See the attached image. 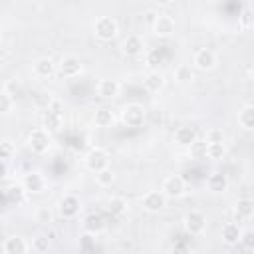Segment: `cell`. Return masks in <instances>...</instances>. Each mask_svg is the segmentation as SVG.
I'll use <instances>...</instances> for the list:
<instances>
[{
  "label": "cell",
  "instance_id": "cell-4",
  "mask_svg": "<svg viewBox=\"0 0 254 254\" xmlns=\"http://www.w3.org/2000/svg\"><path fill=\"white\" fill-rule=\"evenodd\" d=\"M147 119V109L141 103H127L121 109V121L127 127H143Z\"/></svg>",
  "mask_w": 254,
  "mask_h": 254
},
{
  "label": "cell",
  "instance_id": "cell-7",
  "mask_svg": "<svg viewBox=\"0 0 254 254\" xmlns=\"http://www.w3.org/2000/svg\"><path fill=\"white\" fill-rule=\"evenodd\" d=\"M81 198L77 196V194H71V192H67V194H64L60 200H58V210H60V214L64 216V218H67V220H71V218H75L79 212H81Z\"/></svg>",
  "mask_w": 254,
  "mask_h": 254
},
{
  "label": "cell",
  "instance_id": "cell-20",
  "mask_svg": "<svg viewBox=\"0 0 254 254\" xmlns=\"http://www.w3.org/2000/svg\"><path fill=\"white\" fill-rule=\"evenodd\" d=\"M143 85L149 93H159L165 85H167V79H165V73L159 71V69H151L145 77H143Z\"/></svg>",
  "mask_w": 254,
  "mask_h": 254
},
{
  "label": "cell",
  "instance_id": "cell-37",
  "mask_svg": "<svg viewBox=\"0 0 254 254\" xmlns=\"http://www.w3.org/2000/svg\"><path fill=\"white\" fill-rule=\"evenodd\" d=\"M204 141H206V143L224 141V131H222L220 127H210V129H206V133H204Z\"/></svg>",
  "mask_w": 254,
  "mask_h": 254
},
{
  "label": "cell",
  "instance_id": "cell-40",
  "mask_svg": "<svg viewBox=\"0 0 254 254\" xmlns=\"http://www.w3.org/2000/svg\"><path fill=\"white\" fill-rule=\"evenodd\" d=\"M157 16H159V12H155V10H147V12L143 14V20H145V24L151 28V26H153V22L157 20Z\"/></svg>",
  "mask_w": 254,
  "mask_h": 254
},
{
  "label": "cell",
  "instance_id": "cell-22",
  "mask_svg": "<svg viewBox=\"0 0 254 254\" xmlns=\"http://www.w3.org/2000/svg\"><path fill=\"white\" fill-rule=\"evenodd\" d=\"M194 139H196V131H194L190 125H181V127L175 129L173 141H175L179 147H189Z\"/></svg>",
  "mask_w": 254,
  "mask_h": 254
},
{
  "label": "cell",
  "instance_id": "cell-17",
  "mask_svg": "<svg viewBox=\"0 0 254 254\" xmlns=\"http://www.w3.org/2000/svg\"><path fill=\"white\" fill-rule=\"evenodd\" d=\"M234 218H236V222L240 220V222H246V220H250L252 216H254V200L250 198V196H242V198H238L236 202H234Z\"/></svg>",
  "mask_w": 254,
  "mask_h": 254
},
{
  "label": "cell",
  "instance_id": "cell-6",
  "mask_svg": "<svg viewBox=\"0 0 254 254\" xmlns=\"http://www.w3.org/2000/svg\"><path fill=\"white\" fill-rule=\"evenodd\" d=\"M161 190L167 198H181L187 192V181L181 175H167L161 183Z\"/></svg>",
  "mask_w": 254,
  "mask_h": 254
},
{
  "label": "cell",
  "instance_id": "cell-10",
  "mask_svg": "<svg viewBox=\"0 0 254 254\" xmlns=\"http://www.w3.org/2000/svg\"><path fill=\"white\" fill-rule=\"evenodd\" d=\"M183 226L190 236H198L206 228V216L200 210H189L183 218Z\"/></svg>",
  "mask_w": 254,
  "mask_h": 254
},
{
  "label": "cell",
  "instance_id": "cell-1",
  "mask_svg": "<svg viewBox=\"0 0 254 254\" xmlns=\"http://www.w3.org/2000/svg\"><path fill=\"white\" fill-rule=\"evenodd\" d=\"M93 34L99 42H111L117 38L119 34V26H117V20L111 18V16H99L95 22H93Z\"/></svg>",
  "mask_w": 254,
  "mask_h": 254
},
{
  "label": "cell",
  "instance_id": "cell-3",
  "mask_svg": "<svg viewBox=\"0 0 254 254\" xmlns=\"http://www.w3.org/2000/svg\"><path fill=\"white\" fill-rule=\"evenodd\" d=\"M109 163H111V157H109V153H107L105 149H101V147H91V149L85 153V157H83V165H85V169L91 171V173H97V171L109 167Z\"/></svg>",
  "mask_w": 254,
  "mask_h": 254
},
{
  "label": "cell",
  "instance_id": "cell-27",
  "mask_svg": "<svg viewBox=\"0 0 254 254\" xmlns=\"http://www.w3.org/2000/svg\"><path fill=\"white\" fill-rule=\"evenodd\" d=\"M192 79H194V71H192V67L189 64H181V65L175 67V81L179 85H187Z\"/></svg>",
  "mask_w": 254,
  "mask_h": 254
},
{
  "label": "cell",
  "instance_id": "cell-41",
  "mask_svg": "<svg viewBox=\"0 0 254 254\" xmlns=\"http://www.w3.org/2000/svg\"><path fill=\"white\" fill-rule=\"evenodd\" d=\"M155 4H159V6H169V4H173V0H153Z\"/></svg>",
  "mask_w": 254,
  "mask_h": 254
},
{
  "label": "cell",
  "instance_id": "cell-13",
  "mask_svg": "<svg viewBox=\"0 0 254 254\" xmlns=\"http://www.w3.org/2000/svg\"><path fill=\"white\" fill-rule=\"evenodd\" d=\"M121 54L127 58H137V56L145 54V40L139 34H129L121 42Z\"/></svg>",
  "mask_w": 254,
  "mask_h": 254
},
{
  "label": "cell",
  "instance_id": "cell-38",
  "mask_svg": "<svg viewBox=\"0 0 254 254\" xmlns=\"http://www.w3.org/2000/svg\"><path fill=\"white\" fill-rule=\"evenodd\" d=\"M36 220L40 224H52L54 222V214H52V210L48 206H42V208L36 210Z\"/></svg>",
  "mask_w": 254,
  "mask_h": 254
},
{
  "label": "cell",
  "instance_id": "cell-34",
  "mask_svg": "<svg viewBox=\"0 0 254 254\" xmlns=\"http://www.w3.org/2000/svg\"><path fill=\"white\" fill-rule=\"evenodd\" d=\"M14 155H16V145L12 143V141H0V161H12L14 159Z\"/></svg>",
  "mask_w": 254,
  "mask_h": 254
},
{
  "label": "cell",
  "instance_id": "cell-39",
  "mask_svg": "<svg viewBox=\"0 0 254 254\" xmlns=\"http://www.w3.org/2000/svg\"><path fill=\"white\" fill-rule=\"evenodd\" d=\"M238 26L242 28V30H250L252 28V12L246 8L244 12H242V16L238 18Z\"/></svg>",
  "mask_w": 254,
  "mask_h": 254
},
{
  "label": "cell",
  "instance_id": "cell-24",
  "mask_svg": "<svg viewBox=\"0 0 254 254\" xmlns=\"http://www.w3.org/2000/svg\"><path fill=\"white\" fill-rule=\"evenodd\" d=\"M83 230L85 232H91V234H101L103 230H105V220H103V216L101 214H97V212H89L85 218H83Z\"/></svg>",
  "mask_w": 254,
  "mask_h": 254
},
{
  "label": "cell",
  "instance_id": "cell-35",
  "mask_svg": "<svg viewBox=\"0 0 254 254\" xmlns=\"http://www.w3.org/2000/svg\"><path fill=\"white\" fill-rule=\"evenodd\" d=\"M79 250H83V252H91V250H95V234H91V232H81V236H79Z\"/></svg>",
  "mask_w": 254,
  "mask_h": 254
},
{
  "label": "cell",
  "instance_id": "cell-14",
  "mask_svg": "<svg viewBox=\"0 0 254 254\" xmlns=\"http://www.w3.org/2000/svg\"><path fill=\"white\" fill-rule=\"evenodd\" d=\"M56 69H58V64H56L52 58H48V56L38 58V60L32 64V75L38 77V79H48V77H52V75L56 73Z\"/></svg>",
  "mask_w": 254,
  "mask_h": 254
},
{
  "label": "cell",
  "instance_id": "cell-33",
  "mask_svg": "<svg viewBox=\"0 0 254 254\" xmlns=\"http://www.w3.org/2000/svg\"><path fill=\"white\" fill-rule=\"evenodd\" d=\"M14 105H16V99L4 89H0V115H8L14 109Z\"/></svg>",
  "mask_w": 254,
  "mask_h": 254
},
{
  "label": "cell",
  "instance_id": "cell-25",
  "mask_svg": "<svg viewBox=\"0 0 254 254\" xmlns=\"http://www.w3.org/2000/svg\"><path fill=\"white\" fill-rule=\"evenodd\" d=\"M93 123H95L97 127H101V129L111 127V125L115 123V113H113V109H111V107H99V109H95V113H93Z\"/></svg>",
  "mask_w": 254,
  "mask_h": 254
},
{
  "label": "cell",
  "instance_id": "cell-26",
  "mask_svg": "<svg viewBox=\"0 0 254 254\" xmlns=\"http://www.w3.org/2000/svg\"><path fill=\"white\" fill-rule=\"evenodd\" d=\"M129 210V200L125 196H111L107 200V212L111 216H123Z\"/></svg>",
  "mask_w": 254,
  "mask_h": 254
},
{
  "label": "cell",
  "instance_id": "cell-42",
  "mask_svg": "<svg viewBox=\"0 0 254 254\" xmlns=\"http://www.w3.org/2000/svg\"><path fill=\"white\" fill-rule=\"evenodd\" d=\"M206 2H210V4H214V2H218V0H206Z\"/></svg>",
  "mask_w": 254,
  "mask_h": 254
},
{
  "label": "cell",
  "instance_id": "cell-36",
  "mask_svg": "<svg viewBox=\"0 0 254 254\" xmlns=\"http://www.w3.org/2000/svg\"><path fill=\"white\" fill-rule=\"evenodd\" d=\"M238 244H242L244 250L252 252V250H254V232H252L250 228L242 230V232H240V240H238Z\"/></svg>",
  "mask_w": 254,
  "mask_h": 254
},
{
  "label": "cell",
  "instance_id": "cell-15",
  "mask_svg": "<svg viewBox=\"0 0 254 254\" xmlns=\"http://www.w3.org/2000/svg\"><path fill=\"white\" fill-rule=\"evenodd\" d=\"M151 30H153V34H155L157 38H171V36L175 34V30H177V24H175V20H173L171 16L159 14L157 20L153 22Z\"/></svg>",
  "mask_w": 254,
  "mask_h": 254
},
{
  "label": "cell",
  "instance_id": "cell-30",
  "mask_svg": "<svg viewBox=\"0 0 254 254\" xmlns=\"http://www.w3.org/2000/svg\"><path fill=\"white\" fill-rule=\"evenodd\" d=\"M52 248V242H50V236L48 234H38L36 238H32V242H30V250H34V252H38V254H44V252H48Z\"/></svg>",
  "mask_w": 254,
  "mask_h": 254
},
{
  "label": "cell",
  "instance_id": "cell-18",
  "mask_svg": "<svg viewBox=\"0 0 254 254\" xmlns=\"http://www.w3.org/2000/svg\"><path fill=\"white\" fill-rule=\"evenodd\" d=\"M119 91H121V83L113 77H103L97 83V95L103 99H115L119 95Z\"/></svg>",
  "mask_w": 254,
  "mask_h": 254
},
{
  "label": "cell",
  "instance_id": "cell-32",
  "mask_svg": "<svg viewBox=\"0 0 254 254\" xmlns=\"http://www.w3.org/2000/svg\"><path fill=\"white\" fill-rule=\"evenodd\" d=\"M4 91H6V93H10L14 99H18V97H22V95H24V83H22L18 77H12V79H8V81H6Z\"/></svg>",
  "mask_w": 254,
  "mask_h": 254
},
{
  "label": "cell",
  "instance_id": "cell-5",
  "mask_svg": "<svg viewBox=\"0 0 254 254\" xmlns=\"http://www.w3.org/2000/svg\"><path fill=\"white\" fill-rule=\"evenodd\" d=\"M81 71H83V64H81V60H79L77 56H73V54L64 56V58L58 62V69H56V73H60L64 79H73V77L81 75Z\"/></svg>",
  "mask_w": 254,
  "mask_h": 254
},
{
  "label": "cell",
  "instance_id": "cell-31",
  "mask_svg": "<svg viewBox=\"0 0 254 254\" xmlns=\"http://www.w3.org/2000/svg\"><path fill=\"white\" fill-rule=\"evenodd\" d=\"M93 175H95V183L99 187H111L113 181H115V173L111 171V167H105V169H101V171H97Z\"/></svg>",
  "mask_w": 254,
  "mask_h": 254
},
{
  "label": "cell",
  "instance_id": "cell-9",
  "mask_svg": "<svg viewBox=\"0 0 254 254\" xmlns=\"http://www.w3.org/2000/svg\"><path fill=\"white\" fill-rule=\"evenodd\" d=\"M216 64H218V58L208 48H200L192 56V67L198 69V71H212L216 67Z\"/></svg>",
  "mask_w": 254,
  "mask_h": 254
},
{
  "label": "cell",
  "instance_id": "cell-29",
  "mask_svg": "<svg viewBox=\"0 0 254 254\" xmlns=\"http://www.w3.org/2000/svg\"><path fill=\"white\" fill-rule=\"evenodd\" d=\"M224 157H226V145H224V141L206 143V159H210V161H222Z\"/></svg>",
  "mask_w": 254,
  "mask_h": 254
},
{
  "label": "cell",
  "instance_id": "cell-11",
  "mask_svg": "<svg viewBox=\"0 0 254 254\" xmlns=\"http://www.w3.org/2000/svg\"><path fill=\"white\" fill-rule=\"evenodd\" d=\"M141 206L147 212H161L167 206V196L163 190H147L141 196Z\"/></svg>",
  "mask_w": 254,
  "mask_h": 254
},
{
  "label": "cell",
  "instance_id": "cell-2",
  "mask_svg": "<svg viewBox=\"0 0 254 254\" xmlns=\"http://www.w3.org/2000/svg\"><path fill=\"white\" fill-rule=\"evenodd\" d=\"M28 147L36 155H44L52 149V133L46 131L44 127H36L28 135Z\"/></svg>",
  "mask_w": 254,
  "mask_h": 254
},
{
  "label": "cell",
  "instance_id": "cell-28",
  "mask_svg": "<svg viewBox=\"0 0 254 254\" xmlns=\"http://www.w3.org/2000/svg\"><path fill=\"white\" fill-rule=\"evenodd\" d=\"M189 157L190 159H194V161H202V159H206V141L204 139H194L189 147Z\"/></svg>",
  "mask_w": 254,
  "mask_h": 254
},
{
  "label": "cell",
  "instance_id": "cell-8",
  "mask_svg": "<svg viewBox=\"0 0 254 254\" xmlns=\"http://www.w3.org/2000/svg\"><path fill=\"white\" fill-rule=\"evenodd\" d=\"M42 123H44V129L50 131V133H56L62 129L64 125V117H62V111H60V103L58 101H52L46 111H44V117H42Z\"/></svg>",
  "mask_w": 254,
  "mask_h": 254
},
{
  "label": "cell",
  "instance_id": "cell-21",
  "mask_svg": "<svg viewBox=\"0 0 254 254\" xmlns=\"http://www.w3.org/2000/svg\"><path fill=\"white\" fill-rule=\"evenodd\" d=\"M236 121L244 131H252L254 129V105L244 103L236 113Z\"/></svg>",
  "mask_w": 254,
  "mask_h": 254
},
{
  "label": "cell",
  "instance_id": "cell-19",
  "mask_svg": "<svg viewBox=\"0 0 254 254\" xmlns=\"http://www.w3.org/2000/svg\"><path fill=\"white\" fill-rule=\"evenodd\" d=\"M30 250V242H26V238L14 234V236H8L4 242H2V252L4 254H24Z\"/></svg>",
  "mask_w": 254,
  "mask_h": 254
},
{
  "label": "cell",
  "instance_id": "cell-16",
  "mask_svg": "<svg viewBox=\"0 0 254 254\" xmlns=\"http://www.w3.org/2000/svg\"><path fill=\"white\" fill-rule=\"evenodd\" d=\"M228 185H230L228 177H226L224 173H220V171L210 173V175L206 177V181H204V187H206L210 192H214V194L226 192V190H228Z\"/></svg>",
  "mask_w": 254,
  "mask_h": 254
},
{
  "label": "cell",
  "instance_id": "cell-23",
  "mask_svg": "<svg viewBox=\"0 0 254 254\" xmlns=\"http://www.w3.org/2000/svg\"><path fill=\"white\" fill-rule=\"evenodd\" d=\"M240 232H242V228H240L238 222H226V224L222 226V230H220V238H222L224 244L234 246V244H238V240H240Z\"/></svg>",
  "mask_w": 254,
  "mask_h": 254
},
{
  "label": "cell",
  "instance_id": "cell-12",
  "mask_svg": "<svg viewBox=\"0 0 254 254\" xmlns=\"http://www.w3.org/2000/svg\"><path fill=\"white\" fill-rule=\"evenodd\" d=\"M22 187H24V190H28L30 194H40V192L46 190L48 181H46V177H44L40 171H30V173L24 175Z\"/></svg>",
  "mask_w": 254,
  "mask_h": 254
}]
</instances>
